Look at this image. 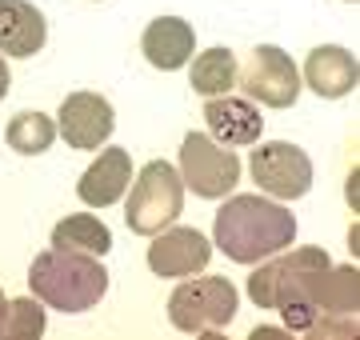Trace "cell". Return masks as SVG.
Here are the masks:
<instances>
[{
    "label": "cell",
    "instance_id": "3",
    "mask_svg": "<svg viewBox=\"0 0 360 340\" xmlns=\"http://www.w3.org/2000/svg\"><path fill=\"white\" fill-rule=\"evenodd\" d=\"M28 288L40 304L60 313H89L108 292V273L96 256H72V252H40L28 268Z\"/></svg>",
    "mask_w": 360,
    "mask_h": 340
},
{
    "label": "cell",
    "instance_id": "19",
    "mask_svg": "<svg viewBox=\"0 0 360 340\" xmlns=\"http://www.w3.org/2000/svg\"><path fill=\"white\" fill-rule=\"evenodd\" d=\"M4 140L20 157H40L56 144V124L44 112H16L8 120V129H4Z\"/></svg>",
    "mask_w": 360,
    "mask_h": 340
},
{
    "label": "cell",
    "instance_id": "4",
    "mask_svg": "<svg viewBox=\"0 0 360 340\" xmlns=\"http://www.w3.org/2000/svg\"><path fill=\"white\" fill-rule=\"evenodd\" d=\"M184 209V181L180 172L168 164V160H153L144 164V172L136 176L129 192V204H124V221L136 236H156L160 228L180 216Z\"/></svg>",
    "mask_w": 360,
    "mask_h": 340
},
{
    "label": "cell",
    "instance_id": "13",
    "mask_svg": "<svg viewBox=\"0 0 360 340\" xmlns=\"http://www.w3.org/2000/svg\"><path fill=\"white\" fill-rule=\"evenodd\" d=\"M356 80H360L356 56L348 53V48H340V44H321L304 60V84L316 96H324V100L348 96V92L356 89Z\"/></svg>",
    "mask_w": 360,
    "mask_h": 340
},
{
    "label": "cell",
    "instance_id": "11",
    "mask_svg": "<svg viewBox=\"0 0 360 340\" xmlns=\"http://www.w3.org/2000/svg\"><path fill=\"white\" fill-rule=\"evenodd\" d=\"M205 124L224 148L257 144L260 132H264L260 108L252 105V100H240V96H212V100L205 105Z\"/></svg>",
    "mask_w": 360,
    "mask_h": 340
},
{
    "label": "cell",
    "instance_id": "22",
    "mask_svg": "<svg viewBox=\"0 0 360 340\" xmlns=\"http://www.w3.org/2000/svg\"><path fill=\"white\" fill-rule=\"evenodd\" d=\"M0 304H4V296H0Z\"/></svg>",
    "mask_w": 360,
    "mask_h": 340
},
{
    "label": "cell",
    "instance_id": "7",
    "mask_svg": "<svg viewBox=\"0 0 360 340\" xmlns=\"http://www.w3.org/2000/svg\"><path fill=\"white\" fill-rule=\"evenodd\" d=\"M248 172L257 181L260 192L281 200H296L312 188V160L304 148H296L288 140H269V144H252V160Z\"/></svg>",
    "mask_w": 360,
    "mask_h": 340
},
{
    "label": "cell",
    "instance_id": "2",
    "mask_svg": "<svg viewBox=\"0 0 360 340\" xmlns=\"http://www.w3.org/2000/svg\"><path fill=\"white\" fill-rule=\"evenodd\" d=\"M217 249L236 264H257L284 252L296 236V216L269 197H232L217 212Z\"/></svg>",
    "mask_w": 360,
    "mask_h": 340
},
{
    "label": "cell",
    "instance_id": "17",
    "mask_svg": "<svg viewBox=\"0 0 360 340\" xmlns=\"http://www.w3.org/2000/svg\"><path fill=\"white\" fill-rule=\"evenodd\" d=\"M52 249L72 252V256H96L101 261L104 252L112 249V233H108L104 221H96L89 212H77V216H65L52 228Z\"/></svg>",
    "mask_w": 360,
    "mask_h": 340
},
{
    "label": "cell",
    "instance_id": "18",
    "mask_svg": "<svg viewBox=\"0 0 360 340\" xmlns=\"http://www.w3.org/2000/svg\"><path fill=\"white\" fill-rule=\"evenodd\" d=\"M193 77V92L200 96H229V89L236 84V53L232 48H205L188 68Z\"/></svg>",
    "mask_w": 360,
    "mask_h": 340
},
{
    "label": "cell",
    "instance_id": "1",
    "mask_svg": "<svg viewBox=\"0 0 360 340\" xmlns=\"http://www.w3.org/2000/svg\"><path fill=\"white\" fill-rule=\"evenodd\" d=\"M324 264H333L324 249L272 252V261L264 256V264L248 276V296L260 308H276L288 328H304L309 332L321 320L312 288H316V273Z\"/></svg>",
    "mask_w": 360,
    "mask_h": 340
},
{
    "label": "cell",
    "instance_id": "6",
    "mask_svg": "<svg viewBox=\"0 0 360 340\" xmlns=\"http://www.w3.org/2000/svg\"><path fill=\"white\" fill-rule=\"evenodd\" d=\"M180 181L193 188V197L220 200L240 181V160L232 148L212 140L208 132H188L180 140Z\"/></svg>",
    "mask_w": 360,
    "mask_h": 340
},
{
    "label": "cell",
    "instance_id": "10",
    "mask_svg": "<svg viewBox=\"0 0 360 340\" xmlns=\"http://www.w3.org/2000/svg\"><path fill=\"white\" fill-rule=\"evenodd\" d=\"M212 261V244L196 228H160L148 244V268L156 276H193Z\"/></svg>",
    "mask_w": 360,
    "mask_h": 340
},
{
    "label": "cell",
    "instance_id": "14",
    "mask_svg": "<svg viewBox=\"0 0 360 340\" xmlns=\"http://www.w3.org/2000/svg\"><path fill=\"white\" fill-rule=\"evenodd\" d=\"M129 181H132L129 148H104L96 164H89V172L77 181V197L92 209H108L129 192Z\"/></svg>",
    "mask_w": 360,
    "mask_h": 340
},
{
    "label": "cell",
    "instance_id": "16",
    "mask_svg": "<svg viewBox=\"0 0 360 340\" xmlns=\"http://www.w3.org/2000/svg\"><path fill=\"white\" fill-rule=\"evenodd\" d=\"M360 273L352 264H324L316 273V308H321V320L316 325H348V316H356L360 308Z\"/></svg>",
    "mask_w": 360,
    "mask_h": 340
},
{
    "label": "cell",
    "instance_id": "15",
    "mask_svg": "<svg viewBox=\"0 0 360 340\" xmlns=\"http://www.w3.org/2000/svg\"><path fill=\"white\" fill-rule=\"evenodd\" d=\"M193 48H196V37H193V25L180 20V16H156L153 25L144 28L141 37V53L144 60L160 72H172V68H184L193 60Z\"/></svg>",
    "mask_w": 360,
    "mask_h": 340
},
{
    "label": "cell",
    "instance_id": "12",
    "mask_svg": "<svg viewBox=\"0 0 360 340\" xmlns=\"http://www.w3.org/2000/svg\"><path fill=\"white\" fill-rule=\"evenodd\" d=\"M49 40V25L44 13L28 0H0V53L28 60L37 56Z\"/></svg>",
    "mask_w": 360,
    "mask_h": 340
},
{
    "label": "cell",
    "instance_id": "23",
    "mask_svg": "<svg viewBox=\"0 0 360 340\" xmlns=\"http://www.w3.org/2000/svg\"><path fill=\"white\" fill-rule=\"evenodd\" d=\"M352 4H356V0H352Z\"/></svg>",
    "mask_w": 360,
    "mask_h": 340
},
{
    "label": "cell",
    "instance_id": "9",
    "mask_svg": "<svg viewBox=\"0 0 360 340\" xmlns=\"http://www.w3.org/2000/svg\"><path fill=\"white\" fill-rule=\"evenodd\" d=\"M112 105L104 100L101 92H72L60 105V117H56V136H65L68 148H80L89 152L96 144H104L112 136Z\"/></svg>",
    "mask_w": 360,
    "mask_h": 340
},
{
    "label": "cell",
    "instance_id": "20",
    "mask_svg": "<svg viewBox=\"0 0 360 340\" xmlns=\"http://www.w3.org/2000/svg\"><path fill=\"white\" fill-rule=\"evenodd\" d=\"M44 308L32 296L0 304V340H40L44 336Z\"/></svg>",
    "mask_w": 360,
    "mask_h": 340
},
{
    "label": "cell",
    "instance_id": "8",
    "mask_svg": "<svg viewBox=\"0 0 360 340\" xmlns=\"http://www.w3.org/2000/svg\"><path fill=\"white\" fill-rule=\"evenodd\" d=\"M240 84H245L248 100H260L269 108H292L300 96V68L292 65V56L284 48L260 44V48H252V65Z\"/></svg>",
    "mask_w": 360,
    "mask_h": 340
},
{
    "label": "cell",
    "instance_id": "5",
    "mask_svg": "<svg viewBox=\"0 0 360 340\" xmlns=\"http://www.w3.org/2000/svg\"><path fill=\"white\" fill-rule=\"evenodd\" d=\"M236 316V288L224 276H196L172 288L168 296V320L184 332V336H200V332H217Z\"/></svg>",
    "mask_w": 360,
    "mask_h": 340
},
{
    "label": "cell",
    "instance_id": "21",
    "mask_svg": "<svg viewBox=\"0 0 360 340\" xmlns=\"http://www.w3.org/2000/svg\"><path fill=\"white\" fill-rule=\"evenodd\" d=\"M8 65H4V56H0V100H4V92H8Z\"/></svg>",
    "mask_w": 360,
    "mask_h": 340
}]
</instances>
